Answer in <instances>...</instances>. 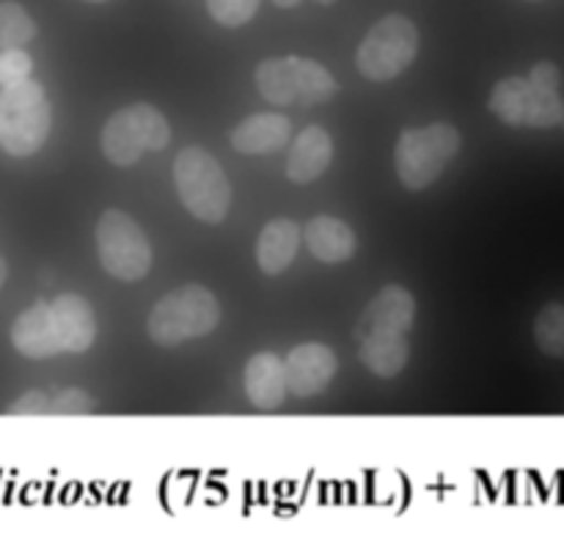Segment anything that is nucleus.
<instances>
[{"mask_svg":"<svg viewBox=\"0 0 564 547\" xmlns=\"http://www.w3.org/2000/svg\"><path fill=\"white\" fill-rule=\"evenodd\" d=\"M457 152H460V132L452 124L408 130L402 132L394 152L397 176L408 190H424L444 174Z\"/></svg>","mask_w":564,"mask_h":547,"instance_id":"7ed1b4c3","label":"nucleus"},{"mask_svg":"<svg viewBox=\"0 0 564 547\" xmlns=\"http://www.w3.org/2000/svg\"><path fill=\"white\" fill-rule=\"evenodd\" d=\"M36 36L31 14L20 3H0V47L14 50Z\"/></svg>","mask_w":564,"mask_h":547,"instance_id":"4be33fe9","label":"nucleus"},{"mask_svg":"<svg viewBox=\"0 0 564 547\" xmlns=\"http://www.w3.org/2000/svg\"><path fill=\"white\" fill-rule=\"evenodd\" d=\"M358 352L369 372L378 378H394L405 369L411 347L405 333H367L358 339Z\"/></svg>","mask_w":564,"mask_h":547,"instance_id":"a211bd4d","label":"nucleus"},{"mask_svg":"<svg viewBox=\"0 0 564 547\" xmlns=\"http://www.w3.org/2000/svg\"><path fill=\"white\" fill-rule=\"evenodd\" d=\"M220 322L218 297L204 286H185V289L165 295L149 314V336L154 344L174 347L187 339H202L213 333Z\"/></svg>","mask_w":564,"mask_h":547,"instance_id":"f257e3e1","label":"nucleus"},{"mask_svg":"<svg viewBox=\"0 0 564 547\" xmlns=\"http://www.w3.org/2000/svg\"><path fill=\"white\" fill-rule=\"evenodd\" d=\"M416 319V300L402 286H386L358 319L356 339L367 333H408Z\"/></svg>","mask_w":564,"mask_h":547,"instance_id":"6e6552de","label":"nucleus"},{"mask_svg":"<svg viewBox=\"0 0 564 547\" xmlns=\"http://www.w3.org/2000/svg\"><path fill=\"white\" fill-rule=\"evenodd\" d=\"M97 251L105 273L119 281H138L152 267V245L147 234L121 209H110L99 218Z\"/></svg>","mask_w":564,"mask_h":547,"instance_id":"423d86ee","label":"nucleus"},{"mask_svg":"<svg viewBox=\"0 0 564 547\" xmlns=\"http://www.w3.org/2000/svg\"><path fill=\"white\" fill-rule=\"evenodd\" d=\"M292 66H295L297 80V102L303 105H319L328 102L336 94V80L325 66H319L312 58H297L292 55Z\"/></svg>","mask_w":564,"mask_h":547,"instance_id":"412c9836","label":"nucleus"},{"mask_svg":"<svg viewBox=\"0 0 564 547\" xmlns=\"http://www.w3.org/2000/svg\"><path fill=\"white\" fill-rule=\"evenodd\" d=\"M301 240H303V231L297 229V223H292V220L286 218H279L273 220V223L264 226L257 242L259 270H262L264 275L284 273V270L292 264V259H295L297 248H301Z\"/></svg>","mask_w":564,"mask_h":547,"instance_id":"2eb2a0df","label":"nucleus"},{"mask_svg":"<svg viewBox=\"0 0 564 547\" xmlns=\"http://www.w3.org/2000/svg\"><path fill=\"white\" fill-rule=\"evenodd\" d=\"M50 124H53V113H50L47 99L36 105V108L20 110V113L11 116L9 132L3 138V149L11 157H31L47 141Z\"/></svg>","mask_w":564,"mask_h":547,"instance_id":"f3484780","label":"nucleus"},{"mask_svg":"<svg viewBox=\"0 0 564 547\" xmlns=\"http://www.w3.org/2000/svg\"><path fill=\"white\" fill-rule=\"evenodd\" d=\"M419 53V31L408 17L389 14L367 33L356 55L358 72L369 80H394Z\"/></svg>","mask_w":564,"mask_h":547,"instance_id":"39448f33","label":"nucleus"},{"mask_svg":"<svg viewBox=\"0 0 564 547\" xmlns=\"http://www.w3.org/2000/svg\"><path fill=\"white\" fill-rule=\"evenodd\" d=\"M50 308H53L61 352H72V355L86 352L94 344V336H97V319H94L86 297L58 295L50 303Z\"/></svg>","mask_w":564,"mask_h":547,"instance_id":"9d476101","label":"nucleus"},{"mask_svg":"<svg viewBox=\"0 0 564 547\" xmlns=\"http://www.w3.org/2000/svg\"><path fill=\"white\" fill-rule=\"evenodd\" d=\"M303 240H306L308 253L325 264H339L356 253L352 229L341 223L339 218H330V215H317V218L308 220Z\"/></svg>","mask_w":564,"mask_h":547,"instance_id":"4468645a","label":"nucleus"},{"mask_svg":"<svg viewBox=\"0 0 564 547\" xmlns=\"http://www.w3.org/2000/svg\"><path fill=\"white\" fill-rule=\"evenodd\" d=\"M88 411H91V400H88V394L72 389L55 396V400L50 402L47 413H88Z\"/></svg>","mask_w":564,"mask_h":547,"instance_id":"a878e982","label":"nucleus"},{"mask_svg":"<svg viewBox=\"0 0 564 547\" xmlns=\"http://www.w3.org/2000/svg\"><path fill=\"white\" fill-rule=\"evenodd\" d=\"M290 119L281 113H259L231 132V146L240 154H273L290 143Z\"/></svg>","mask_w":564,"mask_h":547,"instance_id":"ddd939ff","label":"nucleus"},{"mask_svg":"<svg viewBox=\"0 0 564 547\" xmlns=\"http://www.w3.org/2000/svg\"><path fill=\"white\" fill-rule=\"evenodd\" d=\"M11 341L20 350V355L33 358V361L58 355L61 341L50 303H36V306H31L14 319V325H11Z\"/></svg>","mask_w":564,"mask_h":547,"instance_id":"1a4fd4ad","label":"nucleus"},{"mask_svg":"<svg viewBox=\"0 0 564 547\" xmlns=\"http://www.w3.org/2000/svg\"><path fill=\"white\" fill-rule=\"evenodd\" d=\"M286 385L284 361L273 352H259L246 363V394L259 411H275L284 405Z\"/></svg>","mask_w":564,"mask_h":547,"instance_id":"f8f14e48","label":"nucleus"},{"mask_svg":"<svg viewBox=\"0 0 564 547\" xmlns=\"http://www.w3.org/2000/svg\"><path fill=\"white\" fill-rule=\"evenodd\" d=\"M330 157H334V141L328 132L323 127H306L292 143L290 157H286V176L295 185H308L325 174Z\"/></svg>","mask_w":564,"mask_h":547,"instance_id":"9b49d317","label":"nucleus"},{"mask_svg":"<svg viewBox=\"0 0 564 547\" xmlns=\"http://www.w3.org/2000/svg\"><path fill=\"white\" fill-rule=\"evenodd\" d=\"M3 102L9 105L14 113H20V110H28V108H36V105H42L44 99V88L39 86L36 80H22V83H14V86H6L3 88Z\"/></svg>","mask_w":564,"mask_h":547,"instance_id":"393cba45","label":"nucleus"},{"mask_svg":"<svg viewBox=\"0 0 564 547\" xmlns=\"http://www.w3.org/2000/svg\"><path fill=\"white\" fill-rule=\"evenodd\" d=\"M275 6H281V9H292V6H297L301 0H273Z\"/></svg>","mask_w":564,"mask_h":547,"instance_id":"c85d7f7f","label":"nucleus"},{"mask_svg":"<svg viewBox=\"0 0 564 547\" xmlns=\"http://www.w3.org/2000/svg\"><path fill=\"white\" fill-rule=\"evenodd\" d=\"M171 127L152 105H130L113 113L102 130V152L113 165H135L143 152H160L169 146Z\"/></svg>","mask_w":564,"mask_h":547,"instance_id":"20e7f679","label":"nucleus"},{"mask_svg":"<svg viewBox=\"0 0 564 547\" xmlns=\"http://www.w3.org/2000/svg\"><path fill=\"white\" fill-rule=\"evenodd\" d=\"M33 61L25 50H3L0 53V86H14V83L31 80Z\"/></svg>","mask_w":564,"mask_h":547,"instance_id":"b1692460","label":"nucleus"},{"mask_svg":"<svg viewBox=\"0 0 564 547\" xmlns=\"http://www.w3.org/2000/svg\"><path fill=\"white\" fill-rule=\"evenodd\" d=\"M209 17L224 28H240L257 14L259 0H207Z\"/></svg>","mask_w":564,"mask_h":547,"instance_id":"5701e85b","label":"nucleus"},{"mask_svg":"<svg viewBox=\"0 0 564 547\" xmlns=\"http://www.w3.org/2000/svg\"><path fill=\"white\" fill-rule=\"evenodd\" d=\"M529 86H532V113L529 127H554L564 121V102L560 97V69L551 61L534 66L529 72Z\"/></svg>","mask_w":564,"mask_h":547,"instance_id":"dca6fc26","label":"nucleus"},{"mask_svg":"<svg viewBox=\"0 0 564 547\" xmlns=\"http://www.w3.org/2000/svg\"><path fill=\"white\" fill-rule=\"evenodd\" d=\"M11 116H14V110H11L9 105L3 102V97H0V146H3V138H6V132H9Z\"/></svg>","mask_w":564,"mask_h":547,"instance_id":"cd10ccee","label":"nucleus"},{"mask_svg":"<svg viewBox=\"0 0 564 547\" xmlns=\"http://www.w3.org/2000/svg\"><path fill=\"white\" fill-rule=\"evenodd\" d=\"M6 273H9V270H6V262H3V256H0V286H3V281H6Z\"/></svg>","mask_w":564,"mask_h":547,"instance_id":"c756f323","label":"nucleus"},{"mask_svg":"<svg viewBox=\"0 0 564 547\" xmlns=\"http://www.w3.org/2000/svg\"><path fill=\"white\" fill-rule=\"evenodd\" d=\"M490 110L505 124H529V113H532V86H529L527 77H507V80L496 83L494 94H490Z\"/></svg>","mask_w":564,"mask_h":547,"instance_id":"6ab92c4d","label":"nucleus"},{"mask_svg":"<svg viewBox=\"0 0 564 547\" xmlns=\"http://www.w3.org/2000/svg\"><path fill=\"white\" fill-rule=\"evenodd\" d=\"M174 185L182 204L202 223H220L229 215L231 187L224 168L198 146L182 149L174 163Z\"/></svg>","mask_w":564,"mask_h":547,"instance_id":"f03ea898","label":"nucleus"},{"mask_svg":"<svg viewBox=\"0 0 564 547\" xmlns=\"http://www.w3.org/2000/svg\"><path fill=\"white\" fill-rule=\"evenodd\" d=\"M47 411H50V402L42 391H31V394L22 396L17 405L9 407V413H14V416L17 413H20V416H25V413H47Z\"/></svg>","mask_w":564,"mask_h":547,"instance_id":"bb28decb","label":"nucleus"},{"mask_svg":"<svg viewBox=\"0 0 564 547\" xmlns=\"http://www.w3.org/2000/svg\"><path fill=\"white\" fill-rule=\"evenodd\" d=\"M86 3H102V0H86Z\"/></svg>","mask_w":564,"mask_h":547,"instance_id":"2f4dec72","label":"nucleus"},{"mask_svg":"<svg viewBox=\"0 0 564 547\" xmlns=\"http://www.w3.org/2000/svg\"><path fill=\"white\" fill-rule=\"evenodd\" d=\"M317 3H323V6H330V3H336V0H317Z\"/></svg>","mask_w":564,"mask_h":547,"instance_id":"7c9ffc66","label":"nucleus"},{"mask_svg":"<svg viewBox=\"0 0 564 547\" xmlns=\"http://www.w3.org/2000/svg\"><path fill=\"white\" fill-rule=\"evenodd\" d=\"M286 385L295 396H317L336 374V355L325 344H301L286 355Z\"/></svg>","mask_w":564,"mask_h":547,"instance_id":"0eeeda50","label":"nucleus"},{"mask_svg":"<svg viewBox=\"0 0 564 547\" xmlns=\"http://www.w3.org/2000/svg\"><path fill=\"white\" fill-rule=\"evenodd\" d=\"M257 88L270 105L297 102V80L292 55L286 58H268L257 66Z\"/></svg>","mask_w":564,"mask_h":547,"instance_id":"aec40b11","label":"nucleus"}]
</instances>
